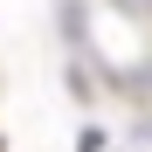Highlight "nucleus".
Here are the masks:
<instances>
[{
	"label": "nucleus",
	"instance_id": "1",
	"mask_svg": "<svg viewBox=\"0 0 152 152\" xmlns=\"http://www.w3.org/2000/svg\"><path fill=\"white\" fill-rule=\"evenodd\" d=\"M132 97H145V104H152V62H145V76L132 83Z\"/></svg>",
	"mask_w": 152,
	"mask_h": 152
}]
</instances>
